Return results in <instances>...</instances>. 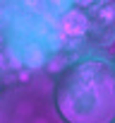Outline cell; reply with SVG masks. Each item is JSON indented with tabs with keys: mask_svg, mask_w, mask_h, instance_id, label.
Segmentation results:
<instances>
[{
	"mask_svg": "<svg viewBox=\"0 0 115 123\" xmlns=\"http://www.w3.org/2000/svg\"><path fill=\"white\" fill-rule=\"evenodd\" d=\"M63 29L67 34H82V31H86V17L79 10H70L63 17Z\"/></svg>",
	"mask_w": 115,
	"mask_h": 123,
	"instance_id": "1",
	"label": "cell"
},
{
	"mask_svg": "<svg viewBox=\"0 0 115 123\" xmlns=\"http://www.w3.org/2000/svg\"><path fill=\"white\" fill-rule=\"evenodd\" d=\"M82 3H91V0H82Z\"/></svg>",
	"mask_w": 115,
	"mask_h": 123,
	"instance_id": "2",
	"label": "cell"
}]
</instances>
